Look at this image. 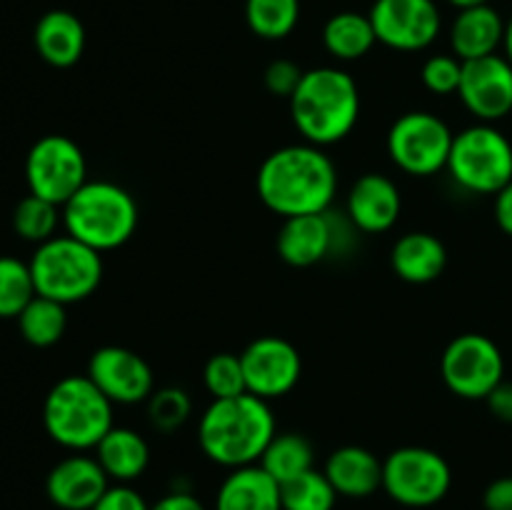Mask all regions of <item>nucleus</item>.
Wrapping results in <instances>:
<instances>
[{"instance_id": "f257e3e1", "label": "nucleus", "mask_w": 512, "mask_h": 510, "mask_svg": "<svg viewBox=\"0 0 512 510\" xmlns=\"http://www.w3.org/2000/svg\"><path fill=\"white\" fill-rule=\"evenodd\" d=\"M338 193V170L313 143L273 150L258 170V195L283 218L325 213Z\"/></svg>"}, {"instance_id": "f03ea898", "label": "nucleus", "mask_w": 512, "mask_h": 510, "mask_svg": "<svg viewBox=\"0 0 512 510\" xmlns=\"http://www.w3.org/2000/svg\"><path fill=\"white\" fill-rule=\"evenodd\" d=\"M275 433L268 400L243 393L208 405L198 425V443L213 463L235 470L258 463Z\"/></svg>"}, {"instance_id": "7ed1b4c3", "label": "nucleus", "mask_w": 512, "mask_h": 510, "mask_svg": "<svg viewBox=\"0 0 512 510\" xmlns=\"http://www.w3.org/2000/svg\"><path fill=\"white\" fill-rule=\"evenodd\" d=\"M295 128L308 143L333 145L348 138L360 115V93L353 75L340 68L305 70L290 98Z\"/></svg>"}, {"instance_id": "20e7f679", "label": "nucleus", "mask_w": 512, "mask_h": 510, "mask_svg": "<svg viewBox=\"0 0 512 510\" xmlns=\"http://www.w3.org/2000/svg\"><path fill=\"white\" fill-rule=\"evenodd\" d=\"M138 218L133 195L110 180H88L63 205L65 233L98 253L128 243L138 230Z\"/></svg>"}, {"instance_id": "39448f33", "label": "nucleus", "mask_w": 512, "mask_h": 510, "mask_svg": "<svg viewBox=\"0 0 512 510\" xmlns=\"http://www.w3.org/2000/svg\"><path fill=\"white\" fill-rule=\"evenodd\" d=\"M43 423L63 448L90 450L113 428V403L88 375H68L50 388Z\"/></svg>"}, {"instance_id": "423d86ee", "label": "nucleus", "mask_w": 512, "mask_h": 510, "mask_svg": "<svg viewBox=\"0 0 512 510\" xmlns=\"http://www.w3.org/2000/svg\"><path fill=\"white\" fill-rule=\"evenodd\" d=\"M30 273L38 295L63 305L80 303L98 290L103 280V258L73 235H55L35 248Z\"/></svg>"}, {"instance_id": "0eeeda50", "label": "nucleus", "mask_w": 512, "mask_h": 510, "mask_svg": "<svg viewBox=\"0 0 512 510\" xmlns=\"http://www.w3.org/2000/svg\"><path fill=\"white\" fill-rule=\"evenodd\" d=\"M448 173L470 193L495 195L512 180V143L495 125H470L455 135Z\"/></svg>"}, {"instance_id": "6e6552de", "label": "nucleus", "mask_w": 512, "mask_h": 510, "mask_svg": "<svg viewBox=\"0 0 512 510\" xmlns=\"http://www.w3.org/2000/svg\"><path fill=\"white\" fill-rule=\"evenodd\" d=\"M453 473L448 460L430 448L405 445L383 460V490L405 508H430L448 495Z\"/></svg>"}, {"instance_id": "1a4fd4ad", "label": "nucleus", "mask_w": 512, "mask_h": 510, "mask_svg": "<svg viewBox=\"0 0 512 510\" xmlns=\"http://www.w3.org/2000/svg\"><path fill=\"white\" fill-rule=\"evenodd\" d=\"M453 140V130L443 118L428 110H413L400 115L390 128L388 155L403 173L425 178L448 168Z\"/></svg>"}, {"instance_id": "9d476101", "label": "nucleus", "mask_w": 512, "mask_h": 510, "mask_svg": "<svg viewBox=\"0 0 512 510\" xmlns=\"http://www.w3.org/2000/svg\"><path fill=\"white\" fill-rule=\"evenodd\" d=\"M25 180L30 193L63 208L88 183L83 150L68 135H45L25 158Z\"/></svg>"}, {"instance_id": "9b49d317", "label": "nucleus", "mask_w": 512, "mask_h": 510, "mask_svg": "<svg viewBox=\"0 0 512 510\" xmlns=\"http://www.w3.org/2000/svg\"><path fill=\"white\" fill-rule=\"evenodd\" d=\"M440 373L458 398L485 400L505 380V360L488 335L465 333L448 343Z\"/></svg>"}, {"instance_id": "f8f14e48", "label": "nucleus", "mask_w": 512, "mask_h": 510, "mask_svg": "<svg viewBox=\"0 0 512 510\" xmlns=\"http://www.w3.org/2000/svg\"><path fill=\"white\" fill-rule=\"evenodd\" d=\"M368 15L378 43L405 53L428 48L440 33L435 0H375Z\"/></svg>"}, {"instance_id": "ddd939ff", "label": "nucleus", "mask_w": 512, "mask_h": 510, "mask_svg": "<svg viewBox=\"0 0 512 510\" xmlns=\"http://www.w3.org/2000/svg\"><path fill=\"white\" fill-rule=\"evenodd\" d=\"M240 360H243L248 393L263 400L288 395L298 385L300 373H303L298 348L278 335H263V338L253 340L240 353Z\"/></svg>"}, {"instance_id": "4468645a", "label": "nucleus", "mask_w": 512, "mask_h": 510, "mask_svg": "<svg viewBox=\"0 0 512 510\" xmlns=\"http://www.w3.org/2000/svg\"><path fill=\"white\" fill-rule=\"evenodd\" d=\"M458 95L480 123L505 118L512 113V63L498 53L468 60L463 63Z\"/></svg>"}, {"instance_id": "2eb2a0df", "label": "nucleus", "mask_w": 512, "mask_h": 510, "mask_svg": "<svg viewBox=\"0 0 512 510\" xmlns=\"http://www.w3.org/2000/svg\"><path fill=\"white\" fill-rule=\"evenodd\" d=\"M88 378L113 405L143 403L155 393L150 365L138 353L120 345H103L90 355Z\"/></svg>"}, {"instance_id": "dca6fc26", "label": "nucleus", "mask_w": 512, "mask_h": 510, "mask_svg": "<svg viewBox=\"0 0 512 510\" xmlns=\"http://www.w3.org/2000/svg\"><path fill=\"white\" fill-rule=\"evenodd\" d=\"M108 488V473L98 458L88 455H70L60 460L45 480V493L60 510H93Z\"/></svg>"}, {"instance_id": "f3484780", "label": "nucleus", "mask_w": 512, "mask_h": 510, "mask_svg": "<svg viewBox=\"0 0 512 510\" xmlns=\"http://www.w3.org/2000/svg\"><path fill=\"white\" fill-rule=\"evenodd\" d=\"M403 198L388 175L365 173L348 193V220L363 233H385L398 223Z\"/></svg>"}, {"instance_id": "a211bd4d", "label": "nucleus", "mask_w": 512, "mask_h": 510, "mask_svg": "<svg viewBox=\"0 0 512 510\" xmlns=\"http://www.w3.org/2000/svg\"><path fill=\"white\" fill-rule=\"evenodd\" d=\"M278 255L293 268H310L328 258L335 248V223L330 213L295 215L285 218L278 230Z\"/></svg>"}, {"instance_id": "6ab92c4d", "label": "nucleus", "mask_w": 512, "mask_h": 510, "mask_svg": "<svg viewBox=\"0 0 512 510\" xmlns=\"http://www.w3.org/2000/svg\"><path fill=\"white\" fill-rule=\"evenodd\" d=\"M503 38L505 23L490 3L460 10L453 28H450L453 55L463 63L485 58V55H495L503 45Z\"/></svg>"}, {"instance_id": "aec40b11", "label": "nucleus", "mask_w": 512, "mask_h": 510, "mask_svg": "<svg viewBox=\"0 0 512 510\" xmlns=\"http://www.w3.org/2000/svg\"><path fill=\"white\" fill-rule=\"evenodd\" d=\"M323 473L345 498H368L383 488V460L360 445H345L330 453Z\"/></svg>"}, {"instance_id": "412c9836", "label": "nucleus", "mask_w": 512, "mask_h": 510, "mask_svg": "<svg viewBox=\"0 0 512 510\" xmlns=\"http://www.w3.org/2000/svg\"><path fill=\"white\" fill-rule=\"evenodd\" d=\"M390 265H393L395 275L405 283H433L443 275L445 265H448V250L435 235L415 230V233H405L393 245Z\"/></svg>"}, {"instance_id": "4be33fe9", "label": "nucleus", "mask_w": 512, "mask_h": 510, "mask_svg": "<svg viewBox=\"0 0 512 510\" xmlns=\"http://www.w3.org/2000/svg\"><path fill=\"white\" fill-rule=\"evenodd\" d=\"M215 510H283L280 483L258 463L235 468L220 485Z\"/></svg>"}, {"instance_id": "5701e85b", "label": "nucleus", "mask_w": 512, "mask_h": 510, "mask_svg": "<svg viewBox=\"0 0 512 510\" xmlns=\"http://www.w3.org/2000/svg\"><path fill=\"white\" fill-rule=\"evenodd\" d=\"M35 48L53 68H70L83 58L85 28L78 15L68 10H50L35 25Z\"/></svg>"}, {"instance_id": "b1692460", "label": "nucleus", "mask_w": 512, "mask_h": 510, "mask_svg": "<svg viewBox=\"0 0 512 510\" xmlns=\"http://www.w3.org/2000/svg\"><path fill=\"white\" fill-rule=\"evenodd\" d=\"M95 458L103 465L110 480L130 483L140 478L150 463V448L143 435L130 428H110L108 435L95 445Z\"/></svg>"}, {"instance_id": "393cba45", "label": "nucleus", "mask_w": 512, "mask_h": 510, "mask_svg": "<svg viewBox=\"0 0 512 510\" xmlns=\"http://www.w3.org/2000/svg\"><path fill=\"white\" fill-rule=\"evenodd\" d=\"M323 43L333 58L358 60L365 53H370V48L378 43V35H375L373 23H370V15L345 10V13L333 15L325 23Z\"/></svg>"}, {"instance_id": "a878e982", "label": "nucleus", "mask_w": 512, "mask_h": 510, "mask_svg": "<svg viewBox=\"0 0 512 510\" xmlns=\"http://www.w3.org/2000/svg\"><path fill=\"white\" fill-rule=\"evenodd\" d=\"M313 460V445H310V440L305 438V435L275 433L258 465L270 475V478H275L283 485L288 483V480L313 470Z\"/></svg>"}, {"instance_id": "bb28decb", "label": "nucleus", "mask_w": 512, "mask_h": 510, "mask_svg": "<svg viewBox=\"0 0 512 510\" xmlns=\"http://www.w3.org/2000/svg\"><path fill=\"white\" fill-rule=\"evenodd\" d=\"M18 328L25 343L35 345V348H50L58 343L68 328V315H65V305L58 300L43 298L35 295L23 313L18 315Z\"/></svg>"}, {"instance_id": "cd10ccee", "label": "nucleus", "mask_w": 512, "mask_h": 510, "mask_svg": "<svg viewBox=\"0 0 512 510\" xmlns=\"http://www.w3.org/2000/svg\"><path fill=\"white\" fill-rule=\"evenodd\" d=\"M245 20L258 38L280 40L300 20V0H245Z\"/></svg>"}, {"instance_id": "c85d7f7f", "label": "nucleus", "mask_w": 512, "mask_h": 510, "mask_svg": "<svg viewBox=\"0 0 512 510\" xmlns=\"http://www.w3.org/2000/svg\"><path fill=\"white\" fill-rule=\"evenodd\" d=\"M60 220V205L50 203V200L40 198V195H25L13 210V228L28 243H45V240L55 238Z\"/></svg>"}, {"instance_id": "c756f323", "label": "nucleus", "mask_w": 512, "mask_h": 510, "mask_svg": "<svg viewBox=\"0 0 512 510\" xmlns=\"http://www.w3.org/2000/svg\"><path fill=\"white\" fill-rule=\"evenodd\" d=\"M280 500L283 510H333L338 490L333 488L328 475L313 468L280 485Z\"/></svg>"}, {"instance_id": "7c9ffc66", "label": "nucleus", "mask_w": 512, "mask_h": 510, "mask_svg": "<svg viewBox=\"0 0 512 510\" xmlns=\"http://www.w3.org/2000/svg\"><path fill=\"white\" fill-rule=\"evenodd\" d=\"M38 295L30 263L0 255V318H18L25 305Z\"/></svg>"}, {"instance_id": "2f4dec72", "label": "nucleus", "mask_w": 512, "mask_h": 510, "mask_svg": "<svg viewBox=\"0 0 512 510\" xmlns=\"http://www.w3.org/2000/svg\"><path fill=\"white\" fill-rule=\"evenodd\" d=\"M203 380L208 393L213 395V400H225V398H238V395L248 393V385H245V370L243 360L235 353H218L205 363Z\"/></svg>"}, {"instance_id": "473e14b6", "label": "nucleus", "mask_w": 512, "mask_h": 510, "mask_svg": "<svg viewBox=\"0 0 512 510\" xmlns=\"http://www.w3.org/2000/svg\"><path fill=\"white\" fill-rule=\"evenodd\" d=\"M193 413V400L183 388H160L148 398V415L153 428L173 433L188 423Z\"/></svg>"}, {"instance_id": "72a5a7b5", "label": "nucleus", "mask_w": 512, "mask_h": 510, "mask_svg": "<svg viewBox=\"0 0 512 510\" xmlns=\"http://www.w3.org/2000/svg\"><path fill=\"white\" fill-rule=\"evenodd\" d=\"M463 78V60L455 55H433L423 65V85L438 95L458 93Z\"/></svg>"}, {"instance_id": "f704fd0d", "label": "nucleus", "mask_w": 512, "mask_h": 510, "mask_svg": "<svg viewBox=\"0 0 512 510\" xmlns=\"http://www.w3.org/2000/svg\"><path fill=\"white\" fill-rule=\"evenodd\" d=\"M303 75L305 70L300 68L298 63H293V60H273V63L265 68V88L273 95L290 100L295 90H298Z\"/></svg>"}, {"instance_id": "c9c22d12", "label": "nucleus", "mask_w": 512, "mask_h": 510, "mask_svg": "<svg viewBox=\"0 0 512 510\" xmlns=\"http://www.w3.org/2000/svg\"><path fill=\"white\" fill-rule=\"evenodd\" d=\"M93 510H150V505L128 483H118L105 490V495L95 503Z\"/></svg>"}, {"instance_id": "e433bc0d", "label": "nucleus", "mask_w": 512, "mask_h": 510, "mask_svg": "<svg viewBox=\"0 0 512 510\" xmlns=\"http://www.w3.org/2000/svg\"><path fill=\"white\" fill-rule=\"evenodd\" d=\"M483 505L485 510H512V475L493 480L485 488Z\"/></svg>"}, {"instance_id": "4c0bfd02", "label": "nucleus", "mask_w": 512, "mask_h": 510, "mask_svg": "<svg viewBox=\"0 0 512 510\" xmlns=\"http://www.w3.org/2000/svg\"><path fill=\"white\" fill-rule=\"evenodd\" d=\"M485 400H488L490 413H493L500 423L512 425V383L503 380V383H500Z\"/></svg>"}, {"instance_id": "58836bf2", "label": "nucleus", "mask_w": 512, "mask_h": 510, "mask_svg": "<svg viewBox=\"0 0 512 510\" xmlns=\"http://www.w3.org/2000/svg\"><path fill=\"white\" fill-rule=\"evenodd\" d=\"M495 220H498L500 230L512 238V180L495 193Z\"/></svg>"}, {"instance_id": "ea45409f", "label": "nucleus", "mask_w": 512, "mask_h": 510, "mask_svg": "<svg viewBox=\"0 0 512 510\" xmlns=\"http://www.w3.org/2000/svg\"><path fill=\"white\" fill-rule=\"evenodd\" d=\"M150 510H205V505L190 493H170L155 505H150Z\"/></svg>"}, {"instance_id": "a19ab883", "label": "nucleus", "mask_w": 512, "mask_h": 510, "mask_svg": "<svg viewBox=\"0 0 512 510\" xmlns=\"http://www.w3.org/2000/svg\"><path fill=\"white\" fill-rule=\"evenodd\" d=\"M503 48H505V58L512 63V18L505 23V38H503Z\"/></svg>"}, {"instance_id": "79ce46f5", "label": "nucleus", "mask_w": 512, "mask_h": 510, "mask_svg": "<svg viewBox=\"0 0 512 510\" xmlns=\"http://www.w3.org/2000/svg\"><path fill=\"white\" fill-rule=\"evenodd\" d=\"M450 5H455V8L465 10V8H475V5H488L490 0H448Z\"/></svg>"}]
</instances>
